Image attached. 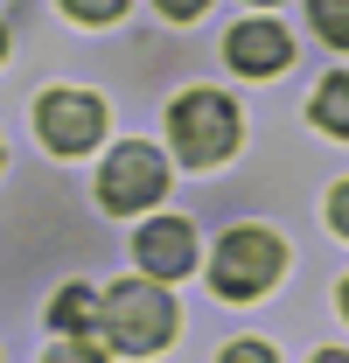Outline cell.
I'll return each mask as SVG.
<instances>
[{"mask_svg":"<svg viewBox=\"0 0 349 363\" xmlns=\"http://www.w3.org/2000/svg\"><path fill=\"white\" fill-rule=\"evenodd\" d=\"M343 315H349V279H343Z\"/></svg>","mask_w":349,"mask_h":363,"instance_id":"cell-17","label":"cell"},{"mask_svg":"<svg viewBox=\"0 0 349 363\" xmlns=\"http://www.w3.org/2000/svg\"><path fill=\"white\" fill-rule=\"evenodd\" d=\"M314 363H349V357H343V350H321V357H314Z\"/></svg>","mask_w":349,"mask_h":363,"instance_id":"cell-16","label":"cell"},{"mask_svg":"<svg viewBox=\"0 0 349 363\" xmlns=\"http://www.w3.org/2000/svg\"><path fill=\"white\" fill-rule=\"evenodd\" d=\"M307 119H314L321 133H343V140H349V77H328V84L314 91V105H307Z\"/></svg>","mask_w":349,"mask_h":363,"instance_id":"cell-9","label":"cell"},{"mask_svg":"<svg viewBox=\"0 0 349 363\" xmlns=\"http://www.w3.org/2000/svg\"><path fill=\"white\" fill-rule=\"evenodd\" d=\"M63 14H77V21H119L126 0H63Z\"/></svg>","mask_w":349,"mask_h":363,"instance_id":"cell-11","label":"cell"},{"mask_svg":"<svg viewBox=\"0 0 349 363\" xmlns=\"http://www.w3.org/2000/svg\"><path fill=\"white\" fill-rule=\"evenodd\" d=\"M217 363H279V357H272V342H231Z\"/></svg>","mask_w":349,"mask_h":363,"instance_id":"cell-12","label":"cell"},{"mask_svg":"<svg viewBox=\"0 0 349 363\" xmlns=\"http://www.w3.org/2000/svg\"><path fill=\"white\" fill-rule=\"evenodd\" d=\"M161 189H168V161H161L154 147H140V140L112 147V161L98 168V203H105L112 217H126V210H147Z\"/></svg>","mask_w":349,"mask_h":363,"instance_id":"cell-4","label":"cell"},{"mask_svg":"<svg viewBox=\"0 0 349 363\" xmlns=\"http://www.w3.org/2000/svg\"><path fill=\"white\" fill-rule=\"evenodd\" d=\"M43 363H105V357H98V342H56Z\"/></svg>","mask_w":349,"mask_h":363,"instance_id":"cell-13","label":"cell"},{"mask_svg":"<svg viewBox=\"0 0 349 363\" xmlns=\"http://www.w3.org/2000/svg\"><path fill=\"white\" fill-rule=\"evenodd\" d=\"M154 7H161V14H168V21H196V14H203V7H210V0H154Z\"/></svg>","mask_w":349,"mask_h":363,"instance_id":"cell-14","label":"cell"},{"mask_svg":"<svg viewBox=\"0 0 349 363\" xmlns=\"http://www.w3.org/2000/svg\"><path fill=\"white\" fill-rule=\"evenodd\" d=\"M328 224H336V230H343V238H349V182H343V189H336V196H328Z\"/></svg>","mask_w":349,"mask_h":363,"instance_id":"cell-15","label":"cell"},{"mask_svg":"<svg viewBox=\"0 0 349 363\" xmlns=\"http://www.w3.org/2000/svg\"><path fill=\"white\" fill-rule=\"evenodd\" d=\"M307 14H314V28L336 49H349V0H307Z\"/></svg>","mask_w":349,"mask_h":363,"instance_id":"cell-10","label":"cell"},{"mask_svg":"<svg viewBox=\"0 0 349 363\" xmlns=\"http://www.w3.org/2000/svg\"><path fill=\"white\" fill-rule=\"evenodd\" d=\"M168 133H174V154L189 168H210V161H223L238 147V112L217 91H182L174 112H168Z\"/></svg>","mask_w":349,"mask_h":363,"instance_id":"cell-3","label":"cell"},{"mask_svg":"<svg viewBox=\"0 0 349 363\" xmlns=\"http://www.w3.org/2000/svg\"><path fill=\"white\" fill-rule=\"evenodd\" d=\"M279 266H287L279 238L259 230V224H245V230H223L217 259H210V286H217L223 301H252V294H265L279 279Z\"/></svg>","mask_w":349,"mask_h":363,"instance_id":"cell-2","label":"cell"},{"mask_svg":"<svg viewBox=\"0 0 349 363\" xmlns=\"http://www.w3.org/2000/svg\"><path fill=\"white\" fill-rule=\"evenodd\" d=\"M0 154H7V147H0Z\"/></svg>","mask_w":349,"mask_h":363,"instance_id":"cell-19","label":"cell"},{"mask_svg":"<svg viewBox=\"0 0 349 363\" xmlns=\"http://www.w3.org/2000/svg\"><path fill=\"white\" fill-rule=\"evenodd\" d=\"M223 56H231V70H245V77H272V70L294 63V43H287L279 21H238L231 43H223Z\"/></svg>","mask_w":349,"mask_h":363,"instance_id":"cell-7","label":"cell"},{"mask_svg":"<svg viewBox=\"0 0 349 363\" xmlns=\"http://www.w3.org/2000/svg\"><path fill=\"white\" fill-rule=\"evenodd\" d=\"M174 301L161 294V279H119L105 301H98V328H105V342L112 350H133V357H147V350H161L174 335Z\"/></svg>","mask_w":349,"mask_h":363,"instance_id":"cell-1","label":"cell"},{"mask_svg":"<svg viewBox=\"0 0 349 363\" xmlns=\"http://www.w3.org/2000/svg\"><path fill=\"white\" fill-rule=\"evenodd\" d=\"M49 328H63L70 342H84L91 328H98V294H91V286H63V294L49 301Z\"/></svg>","mask_w":349,"mask_h":363,"instance_id":"cell-8","label":"cell"},{"mask_svg":"<svg viewBox=\"0 0 349 363\" xmlns=\"http://www.w3.org/2000/svg\"><path fill=\"white\" fill-rule=\"evenodd\" d=\"M0 56H7V35H0Z\"/></svg>","mask_w":349,"mask_h":363,"instance_id":"cell-18","label":"cell"},{"mask_svg":"<svg viewBox=\"0 0 349 363\" xmlns=\"http://www.w3.org/2000/svg\"><path fill=\"white\" fill-rule=\"evenodd\" d=\"M35 133H43L56 154H84V147H98V133H105V105H98L91 91H49L43 105H35Z\"/></svg>","mask_w":349,"mask_h":363,"instance_id":"cell-5","label":"cell"},{"mask_svg":"<svg viewBox=\"0 0 349 363\" xmlns=\"http://www.w3.org/2000/svg\"><path fill=\"white\" fill-rule=\"evenodd\" d=\"M133 259L147 279H182V272L196 266V230L182 224V217H161V224H147L133 238Z\"/></svg>","mask_w":349,"mask_h":363,"instance_id":"cell-6","label":"cell"}]
</instances>
